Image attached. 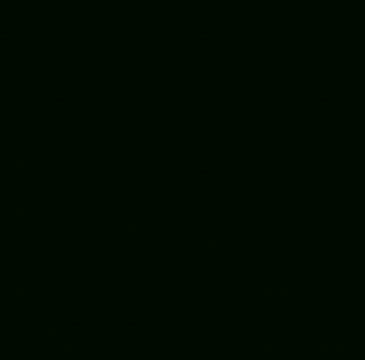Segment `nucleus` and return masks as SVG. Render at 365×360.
Instances as JSON below:
<instances>
[]
</instances>
